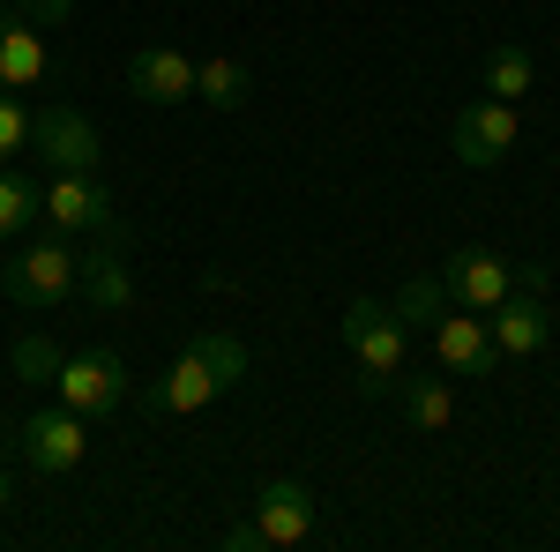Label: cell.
I'll list each match as a JSON object with an SVG mask.
<instances>
[{"label":"cell","instance_id":"obj_22","mask_svg":"<svg viewBox=\"0 0 560 552\" xmlns=\"http://www.w3.org/2000/svg\"><path fill=\"white\" fill-rule=\"evenodd\" d=\"M15 374H23V381H52V374H60V351L45 337H23L15 343Z\"/></svg>","mask_w":560,"mask_h":552},{"label":"cell","instance_id":"obj_23","mask_svg":"<svg viewBox=\"0 0 560 552\" xmlns=\"http://www.w3.org/2000/svg\"><path fill=\"white\" fill-rule=\"evenodd\" d=\"M15 150H31V113L15 105V90H0V157H15Z\"/></svg>","mask_w":560,"mask_h":552},{"label":"cell","instance_id":"obj_24","mask_svg":"<svg viewBox=\"0 0 560 552\" xmlns=\"http://www.w3.org/2000/svg\"><path fill=\"white\" fill-rule=\"evenodd\" d=\"M68 8H75V0H15V15H23V23H68Z\"/></svg>","mask_w":560,"mask_h":552},{"label":"cell","instance_id":"obj_5","mask_svg":"<svg viewBox=\"0 0 560 552\" xmlns=\"http://www.w3.org/2000/svg\"><path fill=\"white\" fill-rule=\"evenodd\" d=\"M83 456H90V419L83 411L52 403V411H31V419H23V463L31 470L60 478V470H75Z\"/></svg>","mask_w":560,"mask_h":552},{"label":"cell","instance_id":"obj_7","mask_svg":"<svg viewBox=\"0 0 560 552\" xmlns=\"http://www.w3.org/2000/svg\"><path fill=\"white\" fill-rule=\"evenodd\" d=\"M433 359H441V374H456V381H486L493 359H501V343H493V329H486V314L448 306V314L433 321Z\"/></svg>","mask_w":560,"mask_h":552},{"label":"cell","instance_id":"obj_20","mask_svg":"<svg viewBox=\"0 0 560 552\" xmlns=\"http://www.w3.org/2000/svg\"><path fill=\"white\" fill-rule=\"evenodd\" d=\"M195 351L210 359L217 388H240V381H247V343H240V337H224V329H202V337H195Z\"/></svg>","mask_w":560,"mask_h":552},{"label":"cell","instance_id":"obj_6","mask_svg":"<svg viewBox=\"0 0 560 552\" xmlns=\"http://www.w3.org/2000/svg\"><path fill=\"white\" fill-rule=\"evenodd\" d=\"M441 292H448V306L493 314L501 298L516 292V261H501L493 247H456V255H448V269H441Z\"/></svg>","mask_w":560,"mask_h":552},{"label":"cell","instance_id":"obj_15","mask_svg":"<svg viewBox=\"0 0 560 552\" xmlns=\"http://www.w3.org/2000/svg\"><path fill=\"white\" fill-rule=\"evenodd\" d=\"M120 247H128V239L97 232V247L75 255V292H83L90 306H128L135 298V277H128V261H120Z\"/></svg>","mask_w":560,"mask_h":552},{"label":"cell","instance_id":"obj_25","mask_svg":"<svg viewBox=\"0 0 560 552\" xmlns=\"http://www.w3.org/2000/svg\"><path fill=\"white\" fill-rule=\"evenodd\" d=\"M224 545H232V552H269V545H261V530H255V515H247V522H232V530H224Z\"/></svg>","mask_w":560,"mask_h":552},{"label":"cell","instance_id":"obj_1","mask_svg":"<svg viewBox=\"0 0 560 552\" xmlns=\"http://www.w3.org/2000/svg\"><path fill=\"white\" fill-rule=\"evenodd\" d=\"M345 351L359 359V388L366 396H396L404 366H411V329L396 321V306H382V298H351Z\"/></svg>","mask_w":560,"mask_h":552},{"label":"cell","instance_id":"obj_17","mask_svg":"<svg viewBox=\"0 0 560 552\" xmlns=\"http://www.w3.org/2000/svg\"><path fill=\"white\" fill-rule=\"evenodd\" d=\"M486 97H501V105H523L530 97V83H538V60L523 52V45H493V60H486Z\"/></svg>","mask_w":560,"mask_h":552},{"label":"cell","instance_id":"obj_9","mask_svg":"<svg viewBox=\"0 0 560 552\" xmlns=\"http://www.w3.org/2000/svg\"><path fill=\"white\" fill-rule=\"evenodd\" d=\"M31 150H38L52 172H97V157H105L97 128H90L83 113H68V105H45V113H31Z\"/></svg>","mask_w":560,"mask_h":552},{"label":"cell","instance_id":"obj_19","mask_svg":"<svg viewBox=\"0 0 560 552\" xmlns=\"http://www.w3.org/2000/svg\"><path fill=\"white\" fill-rule=\"evenodd\" d=\"M31 224H38V187L23 172H0V239L31 232Z\"/></svg>","mask_w":560,"mask_h":552},{"label":"cell","instance_id":"obj_12","mask_svg":"<svg viewBox=\"0 0 560 552\" xmlns=\"http://www.w3.org/2000/svg\"><path fill=\"white\" fill-rule=\"evenodd\" d=\"M52 75V45L38 23L23 15H0V90H38Z\"/></svg>","mask_w":560,"mask_h":552},{"label":"cell","instance_id":"obj_26","mask_svg":"<svg viewBox=\"0 0 560 552\" xmlns=\"http://www.w3.org/2000/svg\"><path fill=\"white\" fill-rule=\"evenodd\" d=\"M8 493H15V485H8V470H0V508H8Z\"/></svg>","mask_w":560,"mask_h":552},{"label":"cell","instance_id":"obj_16","mask_svg":"<svg viewBox=\"0 0 560 552\" xmlns=\"http://www.w3.org/2000/svg\"><path fill=\"white\" fill-rule=\"evenodd\" d=\"M396 403H404V419L419 425V433H448L456 425V396H448V381H396Z\"/></svg>","mask_w":560,"mask_h":552},{"label":"cell","instance_id":"obj_8","mask_svg":"<svg viewBox=\"0 0 560 552\" xmlns=\"http://www.w3.org/2000/svg\"><path fill=\"white\" fill-rule=\"evenodd\" d=\"M516 134H523L516 105H501V97H471V105L456 113V157H464L471 172H486V165H501V157L516 150Z\"/></svg>","mask_w":560,"mask_h":552},{"label":"cell","instance_id":"obj_21","mask_svg":"<svg viewBox=\"0 0 560 552\" xmlns=\"http://www.w3.org/2000/svg\"><path fill=\"white\" fill-rule=\"evenodd\" d=\"M448 314V292H441V277H411L404 292H396V321L411 329V321H441Z\"/></svg>","mask_w":560,"mask_h":552},{"label":"cell","instance_id":"obj_4","mask_svg":"<svg viewBox=\"0 0 560 552\" xmlns=\"http://www.w3.org/2000/svg\"><path fill=\"white\" fill-rule=\"evenodd\" d=\"M52 388H60L68 411L105 419V411H120V396H128V366H120V351H75V359H60Z\"/></svg>","mask_w":560,"mask_h":552},{"label":"cell","instance_id":"obj_3","mask_svg":"<svg viewBox=\"0 0 560 552\" xmlns=\"http://www.w3.org/2000/svg\"><path fill=\"white\" fill-rule=\"evenodd\" d=\"M0 292L15 298V306H31V314H45V306H60V298L75 292V255L60 239L23 247L15 261H0Z\"/></svg>","mask_w":560,"mask_h":552},{"label":"cell","instance_id":"obj_13","mask_svg":"<svg viewBox=\"0 0 560 552\" xmlns=\"http://www.w3.org/2000/svg\"><path fill=\"white\" fill-rule=\"evenodd\" d=\"M210 396H224V388H217L210 359H202V351L187 343V351L173 359V374H165V381L150 388V411H158V419H195V411H202Z\"/></svg>","mask_w":560,"mask_h":552},{"label":"cell","instance_id":"obj_11","mask_svg":"<svg viewBox=\"0 0 560 552\" xmlns=\"http://www.w3.org/2000/svg\"><path fill=\"white\" fill-rule=\"evenodd\" d=\"M128 90L142 105H179V97H195V60L173 45H142L128 60Z\"/></svg>","mask_w":560,"mask_h":552},{"label":"cell","instance_id":"obj_14","mask_svg":"<svg viewBox=\"0 0 560 552\" xmlns=\"http://www.w3.org/2000/svg\"><path fill=\"white\" fill-rule=\"evenodd\" d=\"M486 329H493V343H501V359H530V351H546V337H553V321H546L538 292H523V284L486 314Z\"/></svg>","mask_w":560,"mask_h":552},{"label":"cell","instance_id":"obj_2","mask_svg":"<svg viewBox=\"0 0 560 552\" xmlns=\"http://www.w3.org/2000/svg\"><path fill=\"white\" fill-rule=\"evenodd\" d=\"M38 216H52L60 239H68V232H113V239H128L120 202H113V187H105L97 172H52V187L38 195Z\"/></svg>","mask_w":560,"mask_h":552},{"label":"cell","instance_id":"obj_18","mask_svg":"<svg viewBox=\"0 0 560 552\" xmlns=\"http://www.w3.org/2000/svg\"><path fill=\"white\" fill-rule=\"evenodd\" d=\"M195 97L217 105V113H232V105L247 97V68H240V60H195Z\"/></svg>","mask_w":560,"mask_h":552},{"label":"cell","instance_id":"obj_10","mask_svg":"<svg viewBox=\"0 0 560 552\" xmlns=\"http://www.w3.org/2000/svg\"><path fill=\"white\" fill-rule=\"evenodd\" d=\"M255 530L269 552H292L314 538V493H306L300 478H269L255 493Z\"/></svg>","mask_w":560,"mask_h":552}]
</instances>
